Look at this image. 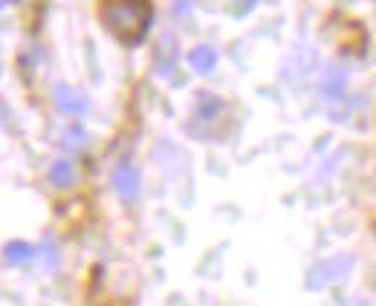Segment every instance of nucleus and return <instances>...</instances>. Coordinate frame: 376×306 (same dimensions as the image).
<instances>
[{
    "label": "nucleus",
    "instance_id": "f257e3e1",
    "mask_svg": "<svg viewBox=\"0 0 376 306\" xmlns=\"http://www.w3.org/2000/svg\"><path fill=\"white\" fill-rule=\"evenodd\" d=\"M99 21L124 47H136L154 21L151 0H99Z\"/></svg>",
    "mask_w": 376,
    "mask_h": 306
},
{
    "label": "nucleus",
    "instance_id": "f03ea898",
    "mask_svg": "<svg viewBox=\"0 0 376 306\" xmlns=\"http://www.w3.org/2000/svg\"><path fill=\"white\" fill-rule=\"evenodd\" d=\"M113 188H116V197L122 202H134L139 197V173L131 162H122L113 173Z\"/></svg>",
    "mask_w": 376,
    "mask_h": 306
},
{
    "label": "nucleus",
    "instance_id": "7ed1b4c3",
    "mask_svg": "<svg viewBox=\"0 0 376 306\" xmlns=\"http://www.w3.org/2000/svg\"><path fill=\"white\" fill-rule=\"evenodd\" d=\"M55 104L64 113H70V116H81V113L87 110V99L81 96V93H75V90H70V87H64V84L55 87Z\"/></svg>",
    "mask_w": 376,
    "mask_h": 306
},
{
    "label": "nucleus",
    "instance_id": "20e7f679",
    "mask_svg": "<svg viewBox=\"0 0 376 306\" xmlns=\"http://www.w3.org/2000/svg\"><path fill=\"white\" fill-rule=\"evenodd\" d=\"M188 64H191L200 75H208V72L217 67V50H215V47H205V43H203V47H194L191 55H188Z\"/></svg>",
    "mask_w": 376,
    "mask_h": 306
},
{
    "label": "nucleus",
    "instance_id": "39448f33",
    "mask_svg": "<svg viewBox=\"0 0 376 306\" xmlns=\"http://www.w3.org/2000/svg\"><path fill=\"white\" fill-rule=\"evenodd\" d=\"M50 182L55 188H70L75 182V168H72V162H67V159L53 162V168H50Z\"/></svg>",
    "mask_w": 376,
    "mask_h": 306
},
{
    "label": "nucleus",
    "instance_id": "423d86ee",
    "mask_svg": "<svg viewBox=\"0 0 376 306\" xmlns=\"http://www.w3.org/2000/svg\"><path fill=\"white\" fill-rule=\"evenodd\" d=\"M350 263H348V260H345V263H342V257L339 260H330V263H324V266H318L316 272H313V286H324V283H330V280H336L345 269H348Z\"/></svg>",
    "mask_w": 376,
    "mask_h": 306
},
{
    "label": "nucleus",
    "instance_id": "0eeeda50",
    "mask_svg": "<svg viewBox=\"0 0 376 306\" xmlns=\"http://www.w3.org/2000/svg\"><path fill=\"white\" fill-rule=\"evenodd\" d=\"M32 254H35V251H32V246H29V243H23V240H15V243H9V246L4 248L6 263H12V266L26 263V260H29Z\"/></svg>",
    "mask_w": 376,
    "mask_h": 306
},
{
    "label": "nucleus",
    "instance_id": "6e6552de",
    "mask_svg": "<svg viewBox=\"0 0 376 306\" xmlns=\"http://www.w3.org/2000/svg\"><path fill=\"white\" fill-rule=\"evenodd\" d=\"M85 142H87V133H85L81 127L64 130V145H67V148H85Z\"/></svg>",
    "mask_w": 376,
    "mask_h": 306
},
{
    "label": "nucleus",
    "instance_id": "1a4fd4ad",
    "mask_svg": "<svg viewBox=\"0 0 376 306\" xmlns=\"http://www.w3.org/2000/svg\"><path fill=\"white\" fill-rule=\"evenodd\" d=\"M255 4L258 0H229V9H232V15H246Z\"/></svg>",
    "mask_w": 376,
    "mask_h": 306
},
{
    "label": "nucleus",
    "instance_id": "9d476101",
    "mask_svg": "<svg viewBox=\"0 0 376 306\" xmlns=\"http://www.w3.org/2000/svg\"><path fill=\"white\" fill-rule=\"evenodd\" d=\"M191 6H194V0H171V9H174V15H188L191 12Z\"/></svg>",
    "mask_w": 376,
    "mask_h": 306
},
{
    "label": "nucleus",
    "instance_id": "9b49d317",
    "mask_svg": "<svg viewBox=\"0 0 376 306\" xmlns=\"http://www.w3.org/2000/svg\"><path fill=\"white\" fill-rule=\"evenodd\" d=\"M6 4H9V0H0V9H4V6H6Z\"/></svg>",
    "mask_w": 376,
    "mask_h": 306
}]
</instances>
